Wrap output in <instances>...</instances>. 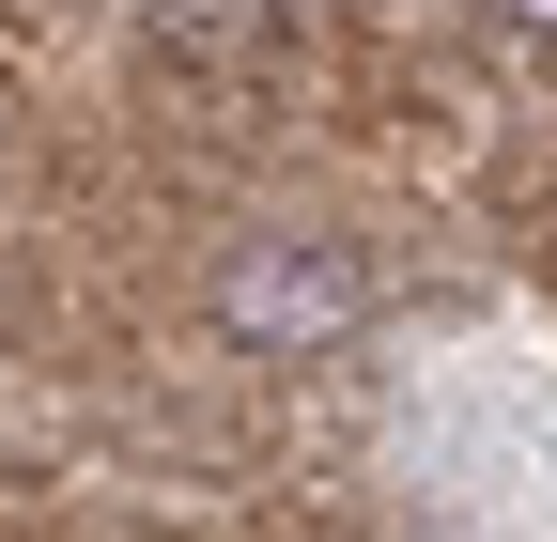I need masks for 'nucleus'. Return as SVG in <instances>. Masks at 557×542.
Masks as SVG:
<instances>
[{
	"instance_id": "obj_1",
	"label": "nucleus",
	"mask_w": 557,
	"mask_h": 542,
	"mask_svg": "<svg viewBox=\"0 0 557 542\" xmlns=\"http://www.w3.org/2000/svg\"><path fill=\"white\" fill-rule=\"evenodd\" d=\"M218 310L248 325V342H325V325H357V263H325V248H248L233 280H218Z\"/></svg>"
},
{
	"instance_id": "obj_2",
	"label": "nucleus",
	"mask_w": 557,
	"mask_h": 542,
	"mask_svg": "<svg viewBox=\"0 0 557 542\" xmlns=\"http://www.w3.org/2000/svg\"><path fill=\"white\" fill-rule=\"evenodd\" d=\"M496 16H527V32H557V0H496Z\"/></svg>"
}]
</instances>
